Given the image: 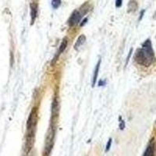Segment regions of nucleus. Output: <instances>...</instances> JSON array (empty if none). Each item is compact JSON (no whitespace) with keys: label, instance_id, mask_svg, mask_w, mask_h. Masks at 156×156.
<instances>
[{"label":"nucleus","instance_id":"1","mask_svg":"<svg viewBox=\"0 0 156 156\" xmlns=\"http://www.w3.org/2000/svg\"><path fill=\"white\" fill-rule=\"evenodd\" d=\"M134 59L137 63L146 67H148L154 63L155 56L150 39H147L142 44V48L136 50Z\"/></svg>","mask_w":156,"mask_h":156},{"label":"nucleus","instance_id":"2","mask_svg":"<svg viewBox=\"0 0 156 156\" xmlns=\"http://www.w3.org/2000/svg\"><path fill=\"white\" fill-rule=\"evenodd\" d=\"M37 123V108H33L29 115L28 120L27 123V134H28V138L31 140L33 138V136L35 132L36 126Z\"/></svg>","mask_w":156,"mask_h":156},{"label":"nucleus","instance_id":"3","mask_svg":"<svg viewBox=\"0 0 156 156\" xmlns=\"http://www.w3.org/2000/svg\"><path fill=\"white\" fill-rule=\"evenodd\" d=\"M54 136H55V130L51 127L48 129V134H47L46 141H45V147H44V152L46 151V154H49L52 147V142L54 140Z\"/></svg>","mask_w":156,"mask_h":156},{"label":"nucleus","instance_id":"4","mask_svg":"<svg viewBox=\"0 0 156 156\" xmlns=\"http://www.w3.org/2000/svg\"><path fill=\"white\" fill-rule=\"evenodd\" d=\"M81 13L78 10H74L73 13L71 14L70 17H69V20H68V23H69V27H74L81 20Z\"/></svg>","mask_w":156,"mask_h":156},{"label":"nucleus","instance_id":"5","mask_svg":"<svg viewBox=\"0 0 156 156\" xmlns=\"http://www.w3.org/2000/svg\"><path fill=\"white\" fill-rule=\"evenodd\" d=\"M37 9H38V5L37 1L33 0L30 2V18H31V24L34 23L37 15Z\"/></svg>","mask_w":156,"mask_h":156},{"label":"nucleus","instance_id":"6","mask_svg":"<svg viewBox=\"0 0 156 156\" xmlns=\"http://www.w3.org/2000/svg\"><path fill=\"white\" fill-rule=\"evenodd\" d=\"M67 43H68L67 39L64 38L63 41H62V43H61L60 46H59V48H58V52H57V54H56V55H55V56L54 57L53 61H52V62H51V63L54 64L55 62H56L57 59H58V56H59V55H60L61 54H62V52H63L64 50H65L66 48V46H67Z\"/></svg>","mask_w":156,"mask_h":156},{"label":"nucleus","instance_id":"7","mask_svg":"<svg viewBox=\"0 0 156 156\" xmlns=\"http://www.w3.org/2000/svg\"><path fill=\"white\" fill-rule=\"evenodd\" d=\"M85 41H86V37H85V36L83 35V34H81L80 36H79V37L77 38V40H76V43H75V44H74L75 49L76 50L79 49V48H80V47H81L82 45L84 44Z\"/></svg>","mask_w":156,"mask_h":156},{"label":"nucleus","instance_id":"8","mask_svg":"<svg viewBox=\"0 0 156 156\" xmlns=\"http://www.w3.org/2000/svg\"><path fill=\"white\" fill-rule=\"evenodd\" d=\"M144 156H154V144L151 143L144 151Z\"/></svg>","mask_w":156,"mask_h":156},{"label":"nucleus","instance_id":"9","mask_svg":"<svg viewBox=\"0 0 156 156\" xmlns=\"http://www.w3.org/2000/svg\"><path fill=\"white\" fill-rule=\"evenodd\" d=\"M137 9V3L136 1H130L128 4V11L129 12H134Z\"/></svg>","mask_w":156,"mask_h":156},{"label":"nucleus","instance_id":"10","mask_svg":"<svg viewBox=\"0 0 156 156\" xmlns=\"http://www.w3.org/2000/svg\"><path fill=\"white\" fill-rule=\"evenodd\" d=\"M100 63H101V61H98L96 65V68L95 70H94V76H93V86H94L95 84V82L97 80V77L98 75V71H99V67H100Z\"/></svg>","mask_w":156,"mask_h":156},{"label":"nucleus","instance_id":"11","mask_svg":"<svg viewBox=\"0 0 156 156\" xmlns=\"http://www.w3.org/2000/svg\"><path fill=\"white\" fill-rule=\"evenodd\" d=\"M61 5V0H52L51 1V6L54 9H58Z\"/></svg>","mask_w":156,"mask_h":156},{"label":"nucleus","instance_id":"12","mask_svg":"<svg viewBox=\"0 0 156 156\" xmlns=\"http://www.w3.org/2000/svg\"><path fill=\"white\" fill-rule=\"evenodd\" d=\"M111 144H112V139L110 138L108 140V143H107V145H106V148H105V151H108V150L110 149V147H111Z\"/></svg>","mask_w":156,"mask_h":156},{"label":"nucleus","instance_id":"13","mask_svg":"<svg viewBox=\"0 0 156 156\" xmlns=\"http://www.w3.org/2000/svg\"><path fill=\"white\" fill-rule=\"evenodd\" d=\"M122 3V0H116V1H115V6H116L117 8L121 7Z\"/></svg>","mask_w":156,"mask_h":156},{"label":"nucleus","instance_id":"14","mask_svg":"<svg viewBox=\"0 0 156 156\" xmlns=\"http://www.w3.org/2000/svg\"><path fill=\"white\" fill-rule=\"evenodd\" d=\"M125 127V124H124V122H123V120H121V122H119V128H120L121 129H123Z\"/></svg>","mask_w":156,"mask_h":156},{"label":"nucleus","instance_id":"15","mask_svg":"<svg viewBox=\"0 0 156 156\" xmlns=\"http://www.w3.org/2000/svg\"><path fill=\"white\" fill-rule=\"evenodd\" d=\"M87 18H85V19L83 20V21H82V23H81V24H80V26H83V25H84L86 23H87Z\"/></svg>","mask_w":156,"mask_h":156},{"label":"nucleus","instance_id":"16","mask_svg":"<svg viewBox=\"0 0 156 156\" xmlns=\"http://www.w3.org/2000/svg\"><path fill=\"white\" fill-rule=\"evenodd\" d=\"M144 12H145V10H144H144H142L141 12H140V19H139V20H140L142 19V17H143V16H144Z\"/></svg>","mask_w":156,"mask_h":156}]
</instances>
